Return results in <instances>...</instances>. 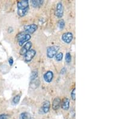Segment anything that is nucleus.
<instances>
[{"label":"nucleus","instance_id":"f257e3e1","mask_svg":"<svg viewBox=\"0 0 135 119\" xmlns=\"http://www.w3.org/2000/svg\"><path fill=\"white\" fill-rule=\"evenodd\" d=\"M17 14L21 17L26 15L29 10V2L28 0H22L17 3Z\"/></svg>","mask_w":135,"mask_h":119},{"label":"nucleus","instance_id":"f03ea898","mask_svg":"<svg viewBox=\"0 0 135 119\" xmlns=\"http://www.w3.org/2000/svg\"><path fill=\"white\" fill-rule=\"evenodd\" d=\"M17 41L19 45L21 46H22L23 44H25L26 42H28L31 39L30 34L25 33V32H20L19 34H18L17 36Z\"/></svg>","mask_w":135,"mask_h":119},{"label":"nucleus","instance_id":"7ed1b4c3","mask_svg":"<svg viewBox=\"0 0 135 119\" xmlns=\"http://www.w3.org/2000/svg\"><path fill=\"white\" fill-rule=\"evenodd\" d=\"M59 49V47L58 46H56V45L48 47L47 49V57L49 58H53L57 55Z\"/></svg>","mask_w":135,"mask_h":119},{"label":"nucleus","instance_id":"20e7f679","mask_svg":"<svg viewBox=\"0 0 135 119\" xmlns=\"http://www.w3.org/2000/svg\"><path fill=\"white\" fill-rule=\"evenodd\" d=\"M63 14H64V7H63L62 3L59 2L57 4L55 11V15L57 18H60L63 16Z\"/></svg>","mask_w":135,"mask_h":119},{"label":"nucleus","instance_id":"39448f33","mask_svg":"<svg viewBox=\"0 0 135 119\" xmlns=\"http://www.w3.org/2000/svg\"><path fill=\"white\" fill-rule=\"evenodd\" d=\"M50 104L49 100L44 101L43 104V105L41 106L40 109L39 110V113L40 114H44L48 113L49 111Z\"/></svg>","mask_w":135,"mask_h":119},{"label":"nucleus","instance_id":"423d86ee","mask_svg":"<svg viewBox=\"0 0 135 119\" xmlns=\"http://www.w3.org/2000/svg\"><path fill=\"white\" fill-rule=\"evenodd\" d=\"M38 26L35 23L33 24H30V25H26L24 27V30L26 34H32L37 30Z\"/></svg>","mask_w":135,"mask_h":119},{"label":"nucleus","instance_id":"0eeeda50","mask_svg":"<svg viewBox=\"0 0 135 119\" xmlns=\"http://www.w3.org/2000/svg\"><path fill=\"white\" fill-rule=\"evenodd\" d=\"M36 52L34 49H30L24 55L25 61L26 62H30L35 55Z\"/></svg>","mask_w":135,"mask_h":119},{"label":"nucleus","instance_id":"6e6552de","mask_svg":"<svg viewBox=\"0 0 135 119\" xmlns=\"http://www.w3.org/2000/svg\"><path fill=\"white\" fill-rule=\"evenodd\" d=\"M31 46L32 43L31 42V41H28V42H26L24 45H23L22 47L21 50H20L19 54H21V55H24L29 50H30Z\"/></svg>","mask_w":135,"mask_h":119},{"label":"nucleus","instance_id":"1a4fd4ad","mask_svg":"<svg viewBox=\"0 0 135 119\" xmlns=\"http://www.w3.org/2000/svg\"><path fill=\"white\" fill-rule=\"evenodd\" d=\"M73 38V35L71 32H65L62 36V40L66 43H70L72 41Z\"/></svg>","mask_w":135,"mask_h":119},{"label":"nucleus","instance_id":"9d476101","mask_svg":"<svg viewBox=\"0 0 135 119\" xmlns=\"http://www.w3.org/2000/svg\"><path fill=\"white\" fill-rule=\"evenodd\" d=\"M53 72L52 71H50V70L46 72V73H44V76H43V78H44V81L48 83L51 82L52 79H53Z\"/></svg>","mask_w":135,"mask_h":119},{"label":"nucleus","instance_id":"9b49d317","mask_svg":"<svg viewBox=\"0 0 135 119\" xmlns=\"http://www.w3.org/2000/svg\"><path fill=\"white\" fill-rule=\"evenodd\" d=\"M61 100L59 97H56L54 99L52 103V108L54 110H57L58 109L59 107L61 106Z\"/></svg>","mask_w":135,"mask_h":119},{"label":"nucleus","instance_id":"f8f14e48","mask_svg":"<svg viewBox=\"0 0 135 119\" xmlns=\"http://www.w3.org/2000/svg\"><path fill=\"white\" fill-rule=\"evenodd\" d=\"M61 107L64 110H68L70 108V100L68 98H64L61 104Z\"/></svg>","mask_w":135,"mask_h":119},{"label":"nucleus","instance_id":"ddd939ff","mask_svg":"<svg viewBox=\"0 0 135 119\" xmlns=\"http://www.w3.org/2000/svg\"><path fill=\"white\" fill-rule=\"evenodd\" d=\"M43 0H32L31 4L32 6L37 8V7H40L41 5H43Z\"/></svg>","mask_w":135,"mask_h":119},{"label":"nucleus","instance_id":"4468645a","mask_svg":"<svg viewBox=\"0 0 135 119\" xmlns=\"http://www.w3.org/2000/svg\"><path fill=\"white\" fill-rule=\"evenodd\" d=\"M40 84V81L39 79H35V80L31 81L30 82V87L32 88H35L39 87Z\"/></svg>","mask_w":135,"mask_h":119},{"label":"nucleus","instance_id":"2eb2a0df","mask_svg":"<svg viewBox=\"0 0 135 119\" xmlns=\"http://www.w3.org/2000/svg\"><path fill=\"white\" fill-rule=\"evenodd\" d=\"M19 118L20 119H31V116L30 113H27V112H23L21 114Z\"/></svg>","mask_w":135,"mask_h":119},{"label":"nucleus","instance_id":"dca6fc26","mask_svg":"<svg viewBox=\"0 0 135 119\" xmlns=\"http://www.w3.org/2000/svg\"><path fill=\"white\" fill-rule=\"evenodd\" d=\"M38 77V72L37 70H34V71L32 72V73H31L30 76V79L31 81L35 80V79H37V78Z\"/></svg>","mask_w":135,"mask_h":119},{"label":"nucleus","instance_id":"f3484780","mask_svg":"<svg viewBox=\"0 0 135 119\" xmlns=\"http://www.w3.org/2000/svg\"><path fill=\"white\" fill-rule=\"evenodd\" d=\"M20 99H21V96L20 95H16V96H14L13 99V104L14 105H17L19 103Z\"/></svg>","mask_w":135,"mask_h":119},{"label":"nucleus","instance_id":"a211bd4d","mask_svg":"<svg viewBox=\"0 0 135 119\" xmlns=\"http://www.w3.org/2000/svg\"><path fill=\"white\" fill-rule=\"evenodd\" d=\"M58 25L59 28L60 29V30H62L65 27V22L64 20L63 19L59 20L58 23Z\"/></svg>","mask_w":135,"mask_h":119},{"label":"nucleus","instance_id":"6ab92c4d","mask_svg":"<svg viewBox=\"0 0 135 119\" xmlns=\"http://www.w3.org/2000/svg\"><path fill=\"white\" fill-rule=\"evenodd\" d=\"M63 58V54L61 53V52H59V53L57 54V55H55V59L57 61H61L62 60Z\"/></svg>","mask_w":135,"mask_h":119},{"label":"nucleus","instance_id":"aec40b11","mask_svg":"<svg viewBox=\"0 0 135 119\" xmlns=\"http://www.w3.org/2000/svg\"><path fill=\"white\" fill-rule=\"evenodd\" d=\"M66 61L67 63H69L71 62V54H70L69 52H67L66 55Z\"/></svg>","mask_w":135,"mask_h":119},{"label":"nucleus","instance_id":"412c9836","mask_svg":"<svg viewBox=\"0 0 135 119\" xmlns=\"http://www.w3.org/2000/svg\"><path fill=\"white\" fill-rule=\"evenodd\" d=\"M71 97L73 100H76V88H73L71 92Z\"/></svg>","mask_w":135,"mask_h":119},{"label":"nucleus","instance_id":"4be33fe9","mask_svg":"<svg viewBox=\"0 0 135 119\" xmlns=\"http://www.w3.org/2000/svg\"><path fill=\"white\" fill-rule=\"evenodd\" d=\"M0 119H8V115L6 114H1L0 115Z\"/></svg>","mask_w":135,"mask_h":119},{"label":"nucleus","instance_id":"5701e85b","mask_svg":"<svg viewBox=\"0 0 135 119\" xmlns=\"http://www.w3.org/2000/svg\"><path fill=\"white\" fill-rule=\"evenodd\" d=\"M8 63L10 64V66H12L13 64V59L12 58V57H10L8 58Z\"/></svg>","mask_w":135,"mask_h":119},{"label":"nucleus","instance_id":"b1692460","mask_svg":"<svg viewBox=\"0 0 135 119\" xmlns=\"http://www.w3.org/2000/svg\"><path fill=\"white\" fill-rule=\"evenodd\" d=\"M13 31V28H12V27H10V28H8V32H9V33H11V32H12Z\"/></svg>","mask_w":135,"mask_h":119}]
</instances>
